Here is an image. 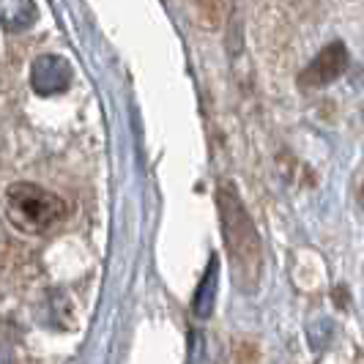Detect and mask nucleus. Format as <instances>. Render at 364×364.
I'll use <instances>...</instances> for the list:
<instances>
[{
    "mask_svg": "<svg viewBox=\"0 0 364 364\" xmlns=\"http://www.w3.org/2000/svg\"><path fill=\"white\" fill-rule=\"evenodd\" d=\"M217 208L222 238H225L228 257H230L233 282L244 293H252L257 288V282H260V272H263V241H260V233H257L255 222L250 217L244 200L233 189V183H219Z\"/></svg>",
    "mask_w": 364,
    "mask_h": 364,
    "instance_id": "1",
    "label": "nucleus"
},
{
    "mask_svg": "<svg viewBox=\"0 0 364 364\" xmlns=\"http://www.w3.org/2000/svg\"><path fill=\"white\" fill-rule=\"evenodd\" d=\"M3 22L9 31H25L36 22L33 0H3Z\"/></svg>",
    "mask_w": 364,
    "mask_h": 364,
    "instance_id": "5",
    "label": "nucleus"
},
{
    "mask_svg": "<svg viewBox=\"0 0 364 364\" xmlns=\"http://www.w3.org/2000/svg\"><path fill=\"white\" fill-rule=\"evenodd\" d=\"M359 203H362V208H364V183H362V192H359Z\"/></svg>",
    "mask_w": 364,
    "mask_h": 364,
    "instance_id": "6",
    "label": "nucleus"
},
{
    "mask_svg": "<svg viewBox=\"0 0 364 364\" xmlns=\"http://www.w3.org/2000/svg\"><path fill=\"white\" fill-rule=\"evenodd\" d=\"M348 66V53L346 47L337 41V44H328L326 50H321V55L307 66V72L301 74V85L307 88H323L328 82H334L340 74L346 72Z\"/></svg>",
    "mask_w": 364,
    "mask_h": 364,
    "instance_id": "3",
    "label": "nucleus"
},
{
    "mask_svg": "<svg viewBox=\"0 0 364 364\" xmlns=\"http://www.w3.org/2000/svg\"><path fill=\"white\" fill-rule=\"evenodd\" d=\"M66 217V203L55 192L31 181H17L6 189V219L28 236H41L58 228Z\"/></svg>",
    "mask_w": 364,
    "mask_h": 364,
    "instance_id": "2",
    "label": "nucleus"
},
{
    "mask_svg": "<svg viewBox=\"0 0 364 364\" xmlns=\"http://www.w3.org/2000/svg\"><path fill=\"white\" fill-rule=\"evenodd\" d=\"M33 88L41 96H55V93L66 91L69 85V63L58 55H41L33 63Z\"/></svg>",
    "mask_w": 364,
    "mask_h": 364,
    "instance_id": "4",
    "label": "nucleus"
}]
</instances>
